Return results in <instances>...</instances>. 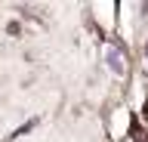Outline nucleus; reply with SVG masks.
<instances>
[{"instance_id": "1", "label": "nucleus", "mask_w": 148, "mask_h": 142, "mask_svg": "<svg viewBox=\"0 0 148 142\" xmlns=\"http://www.w3.org/2000/svg\"><path fill=\"white\" fill-rule=\"evenodd\" d=\"M105 62H108V68L114 74H127V62H123L120 43H108V47H105Z\"/></svg>"}, {"instance_id": "2", "label": "nucleus", "mask_w": 148, "mask_h": 142, "mask_svg": "<svg viewBox=\"0 0 148 142\" xmlns=\"http://www.w3.org/2000/svg\"><path fill=\"white\" fill-rule=\"evenodd\" d=\"M31 127H37V117H34V121H28V123H22V127H18V130L12 133V136H6V142H9V139H18V136H25V133L31 130Z\"/></svg>"}]
</instances>
